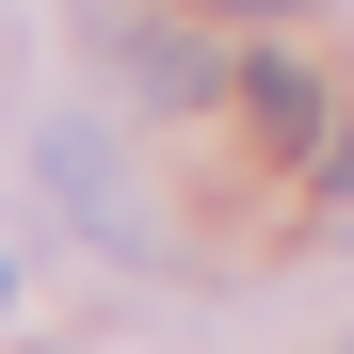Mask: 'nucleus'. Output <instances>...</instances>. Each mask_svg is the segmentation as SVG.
Listing matches in <instances>:
<instances>
[{"mask_svg":"<svg viewBox=\"0 0 354 354\" xmlns=\"http://www.w3.org/2000/svg\"><path fill=\"white\" fill-rule=\"evenodd\" d=\"M242 97H258V129H274V145H306V129H322V81L290 65V48H274V65H242Z\"/></svg>","mask_w":354,"mask_h":354,"instance_id":"f257e3e1","label":"nucleus"}]
</instances>
